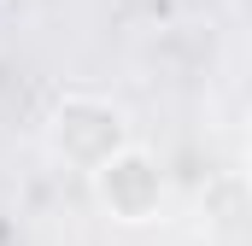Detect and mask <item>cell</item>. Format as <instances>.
I'll return each instance as SVG.
<instances>
[{
	"mask_svg": "<svg viewBox=\"0 0 252 246\" xmlns=\"http://www.w3.org/2000/svg\"><path fill=\"white\" fill-rule=\"evenodd\" d=\"M129 141V112L106 94H88V88H70L47 106V123H41V147L47 158L64 164V170H82L94 176L112 153H124Z\"/></svg>",
	"mask_w": 252,
	"mask_h": 246,
	"instance_id": "obj_1",
	"label": "cell"
},
{
	"mask_svg": "<svg viewBox=\"0 0 252 246\" xmlns=\"http://www.w3.org/2000/svg\"><path fill=\"white\" fill-rule=\"evenodd\" d=\"M88 193L94 205L124 223V229H147L164 217V199H170V176H164V158L141 141H129L124 153H112L94 176H88Z\"/></svg>",
	"mask_w": 252,
	"mask_h": 246,
	"instance_id": "obj_2",
	"label": "cell"
}]
</instances>
